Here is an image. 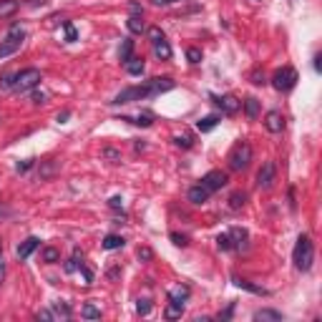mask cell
I'll use <instances>...</instances> for the list:
<instances>
[{
	"label": "cell",
	"instance_id": "obj_1",
	"mask_svg": "<svg viewBox=\"0 0 322 322\" xmlns=\"http://www.w3.org/2000/svg\"><path fill=\"white\" fill-rule=\"evenodd\" d=\"M176 83H174V78L164 76V78H151L146 80L144 86H131V88H124L111 103H134V101H144V98H151V96H159V93H166L171 91Z\"/></svg>",
	"mask_w": 322,
	"mask_h": 322
},
{
	"label": "cell",
	"instance_id": "obj_2",
	"mask_svg": "<svg viewBox=\"0 0 322 322\" xmlns=\"http://www.w3.org/2000/svg\"><path fill=\"white\" fill-rule=\"evenodd\" d=\"M292 259H295V267L300 272H310L312 269V262H315V244L307 234H300L297 244H295V252H292Z\"/></svg>",
	"mask_w": 322,
	"mask_h": 322
},
{
	"label": "cell",
	"instance_id": "obj_3",
	"mask_svg": "<svg viewBox=\"0 0 322 322\" xmlns=\"http://www.w3.org/2000/svg\"><path fill=\"white\" fill-rule=\"evenodd\" d=\"M23 38H25V30H23V25H20V23L10 25V30H8L5 40H3V43H0V58H8V56L18 53V51H20V46H23Z\"/></svg>",
	"mask_w": 322,
	"mask_h": 322
},
{
	"label": "cell",
	"instance_id": "obj_4",
	"mask_svg": "<svg viewBox=\"0 0 322 322\" xmlns=\"http://www.w3.org/2000/svg\"><path fill=\"white\" fill-rule=\"evenodd\" d=\"M229 169L232 171H244L247 166H249V161H252V146L249 144H237L232 151H229Z\"/></svg>",
	"mask_w": 322,
	"mask_h": 322
},
{
	"label": "cell",
	"instance_id": "obj_5",
	"mask_svg": "<svg viewBox=\"0 0 322 322\" xmlns=\"http://www.w3.org/2000/svg\"><path fill=\"white\" fill-rule=\"evenodd\" d=\"M38 83H40V71L38 68H25V71L13 76V91H18V93L33 91Z\"/></svg>",
	"mask_w": 322,
	"mask_h": 322
},
{
	"label": "cell",
	"instance_id": "obj_6",
	"mask_svg": "<svg viewBox=\"0 0 322 322\" xmlns=\"http://www.w3.org/2000/svg\"><path fill=\"white\" fill-rule=\"evenodd\" d=\"M272 86L277 88V91H292L295 86H297V71L292 68V66H285V68H279L274 76H272Z\"/></svg>",
	"mask_w": 322,
	"mask_h": 322
},
{
	"label": "cell",
	"instance_id": "obj_7",
	"mask_svg": "<svg viewBox=\"0 0 322 322\" xmlns=\"http://www.w3.org/2000/svg\"><path fill=\"white\" fill-rule=\"evenodd\" d=\"M227 181H229V176H227L224 171H219V169H214V171H209V174L201 176V186H207L209 191H217V189L227 186Z\"/></svg>",
	"mask_w": 322,
	"mask_h": 322
},
{
	"label": "cell",
	"instance_id": "obj_8",
	"mask_svg": "<svg viewBox=\"0 0 322 322\" xmlns=\"http://www.w3.org/2000/svg\"><path fill=\"white\" fill-rule=\"evenodd\" d=\"M274 176H277L274 161H267V164L259 169V174H257V186H259V189H269L272 181H274Z\"/></svg>",
	"mask_w": 322,
	"mask_h": 322
},
{
	"label": "cell",
	"instance_id": "obj_9",
	"mask_svg": "<svg viewBox=\"0 0 322 322\" xmlns=\"http://www.w3.org/2000/svg\"><path fill=\"white\" fill-rule=\"evenodd\" d=\"M214 103L227 113V116H234L239 108H242V101L237 98V96H232V93H227V96H219V98H214Z\"/></svg>",
	"mask_w": 322,
	"mask_h": 322
},
{
	"label": "cell",
	"instance_id": "obj_10",
	"mask_svg": "<svg viewBox=\"0 0 322 322\" xmlns=\"http://www.w3.org/2000/svg\"><path fill=\"white\" fill-rule=\"evenodd\" d=\"M264 126H267L269 134H282V129H285V116L279 111H269L264 116Z\"/></svg>",
	"mask_w": 322,
	"mask_h": 322
},
{
	"label": "cell",
	"instance_id": "obj_11",
	"mask_svg": "<svg viewBox=\"0 0 322 322\" xmlns=\"http://www.w3.org/2000/svg\"><path fill=\"white\" fill-rule=\"evenodd\" d=\"M38 247H40V239H38V237H28L25 242H20V244H18L15 254H18V259H28Z\"/></svg>",
	"mask_w": 322,
	"mask_h": 322
},
{
	"label": "cell",
	"instance_id": "obj_12",
	"mask_svg": "<svg viewBox=\"0 0 322 322\" xmlns=\"http://www.w3.org/2000/svg\"><path fill=\"white\" fill-rule=\"evenodd\" d=\"M209 189L207 186H201V184H196V186H191L189 189V201H191V204H196V207H201V204H207V201H209Z\"/></svg>",
	"mask_w": 322,
	"mask_h": 322
},
{
	"label": "cell",
	"instance_id": "obj_13",
	"mask_svg": "<svg viewBox=\"0 0 322 322\" xmlns=\"http://www.w3.org/2000/svg\"><path fill=\"white\" fill-rule=\"evenodd\" d=\"M229 234V239H232V249H242V247H247V232L244 229H229L227 232Z\"/></svg>",
	"mask_w": 322,
	"mask_h": 322
},
{
	"label": "cell",
	"instance_id": "obj_14",
	"mask_svg": "<svg viewBox=\"0 0 322 322\" xmlns=\"http://www.w3.org/2000/svg\"><path fill=\"white\" fill-rule=\"evenodd\" d=\"M154 53H156V58H161V61H169V58H171V46H169V40H166V38L154 40Z\"/></svg>",
	"mask_w": 322,
	"mask_h": 322
},
{
	"label": "cell",
	"instance_id": "obj_15",
	"mask_svg": "<svg viewBox=\"0 0 322 322\" xmlns=\"http://www.w3.org/2000/svg\"><path fill=\"white\" fill-rule=\"evenodd\" d=\"M189 295H191V290H189L186 285H176V287L169 290V300H171V302H179V305H184V302L189 300Z\"/></svg>",
	"mask_w": 322,
	"mask_h": 322
},
{
	"label": "cell",
	"instance_id": "obj_16",
	"mask_svg": "<svg viewBox=\"0 0 322 322\" xmlns=\"http://www.w3.org/2000/svg\"><path fill=\"white\" fill-rule=\"evenodd\" d=\"M124 68H126V73L129 76H141L144 73V58H136V56H131L129 61H124Z\"/></svg>",
	"mask_w": 322,
	"mask_h": 322
},
{
	"label": "cell",
	"instance_id": "obj_17",
	"mask_svg": "<svg viewBox=\"0 0 322 322\" xmlns=\"http://www.w3.org/2000/svg\"><path fill=\"white\" fill-rule=\"evenodd\" d=\"M234 285H237L239 290H247V292H252V295H267V290H264V287L252 285L249 279H242V277H234Z\"/></svg>",
	"mask_w": 322,
	"mask_h": 322
},
{
	"label": "cell",
	"instance_id": "obj_18",
	"mask_svg": "<svg viewBox=\"0 0 322 322\" xmlns=\"http://www.w3.org/2000/svg\"><path fill=\"white\" fill-rule=\"evenodd\" d=\"M217 124H219V116H204L201 121H196V129L201 131V134H209V131H214L217 129Z\"/></svg>",
	"mask_w": 322,
	"mask_h": 322
},
{
	"label": "cell",
	"instance_id": "obj_19",
	"mask_svg": "<svg viewBox=\"0 0 322 322\" xmlns=\"http://www.w3.org/2000/svg\"><path fill=\"white\" fill-rule=\"evenodd\" d=\"M254 320L257 322H282V312H277V310H257Z\"/></svg>",
	"mask_w": 322,
	"mask_h": 322
},
{
	"label": "cell",
	"instance_id": "obj_20",
	"mask_svg": "<svg viewBox=\"0 0 322 322\" xmlns=\"http://www.w3.org/2000/svg\"><path fill=\"white\" fill-rule=\"evenodd\" d=\"M18 8H20L18 0H0V18H8V15H13Z\"/></svg>",
	"mask_w": 322,
	"mask_h": 322
},
{
	"label": "cell",
	"instance_id": "obj_21",
	"mask_svg": "<svg viewBox=\"0 0 322 322\" xmlns=\"http://www.w3.org/2000/svg\"><path fill=\"white\" fill-rule=\"evenodd\" d=\"M124 244H126V239L118 237V234H108V237L103 239V249H121Z\"/></svg>",
	"mask_w": 322,
	"mask_h": 322
},
{
	"label": "cell",
	"instance_id": "obj_22",
	"mask_svg": "<svg viewBox=\"0 0 322 322\" xmlns=\"http://www.w3.org/2000/svg\"><path fill=\"white\" fill-rule=\"evenodd\" d=\"M126 25H129V30H131L134 35H141V33H146V25H144L141 15H131V18L126 20Z\"/></svg>",
	"mask_w": 322,
	"mask_h": 322
},
{
	"label": "cell",
	"instance_id": "obj_23",
	"mask_svg": "<svg viewBox=\"0 0 322 322\" xmlns=\"http://www.w3.org/2000/svg\"><path fill=\"white\" fill-rule=\"evenodd\" d=\"M181 315H184V305H179V302H171V300H169V307L164 310V317H166V320H179Z\"/></svg>",
	"mask_w": 322,
	"mask_h": 322
},
{
	"label": "cell",
	"instance_id": "obj_24",
	"mask_svg": "<svg viewBox=\"0 0 322 322\" xmlns=\"http://www.w3.org/2000/svg\"><path fill=\"white\" fill-rule=\"evenodd\" d=\"M124 121H131V124H136V126H144V129H149V126L154 124V113H139L136 118H124Z\"/></svg>",
	"mask_w": 322,
	"mask_h": 322
},
{
	"label": "cell",
	"instance_id": "obj_25",
	"mask_svg": "<svg viewBox=\"0 0 322 322\" xmlns=\"http://www.w3.org/2000/svg\"><path fill=\"white\" fill-rule=\"evenodd\" d=\"M80 315H83V320H101V310L91 302L83 305V310H80Z\"/></svg>",
	"mask_w": 322,
	"mask_h": 322
},
{
	"label": "cell",
	"instance_id": "obj_26",
	"mask_svg": "<svg viewBox=\"0 0 322 322\" xmlns=\"http://www.w3.org/2000/svg\"><path fill=\"white\" fill-rule=\"evenodd\" d=\"M118 56H121V61H129V58L134 56V40H131V38H126L124 43H121V51H118Z\"/></svg>",
	"mask_w": 322,
	"mask_h": 322
},
{
	"label": "cell",
	"instance_id": "obj_27",
	"mask_svg": "<svg viewBox=\"0 0 322 322\" xmlns=\"http://www.w3.org/2000/svg\"><path fill=\"white\" fill-rule=\"evenodd\" d=\"M244 199H247V194H244V191H237V194H232V196H229V207H232V209H242V207H244Z\"/></svg>",
	"mask_w": 322,
	"mask_h": 322
},
{
	"label": "cell",
	"instance_id": "obj_28",
	"mask_svg": "<svg viewBox=\"0 0 322 322\" xmlns=\"http://www.w3.org/2000/svg\"><path fill=\"white\" fill-rule=\"evenodd\" d=\"M244 111H247L249 118H257V113H259V101H257V98H247V101H244Z\"/></svg>",
	"mask_w": 322,
	"mask_h": 322
},
{
	"label": "cell",
	"instance_id": "obj_29",
	"mask_svg": "<svg viewBox=\"0 0 322 322\" xmlns=\"http://www.w3.org/2000/svg\"><path fill=\"white\" fill-rule=\"evenodd\" d=\"M61 259V252L56 249V247H46L43 249V262H48V264H56Z\"/></svg>",
	"mask_w": 322,
	"mask_h": 322
},
{
	"label": "cell",
	"instance_id": "obj_30",
	"mask_svg": "<svg viewBox=\"0 0 322 322\" xmlns=\"http://www.w3.org/2000/svg\"><path fill=\"white\" fill-rule=\"evenodd\" d=\"M217 247H219L222 252H229V249H232V239H229V234H219V237H217Z\"/></svg>",
	"mask_w": 322,
	"mask_h": 322
},
{
	"label": "cell",
	"instance_id": "obj_31",
	"mask_svg": "<svg viewBox=\"0 0 322 322\" xmlns=\"http://www.w3.org/2000/svg\"><path fill=\"white\" fill-rule=\"evenodd\" d=\"M136 254H139L141 262H151V259H154V249H151V247H139Z\"/></svg>",
	"mask_w": 322,
	"mask_h": 322
},
{
	"label": "cell",
	"instance_id": "obj_32",
	"mask_svg": "<svg viewBox=\"0 0 322 322\" xmlns=\"http://www.w3.org/2000/svg\"><path fill=\"white\" fill-rule=\"evenodd\" d=\"M63 30H66V40H68V43H73V40L78 38V33H76V28H73V25H71L68 20L63 23Z\"/></svg>",
	"mask_w": 322,
	"mask_h": 322
},
{
	"label": "cell",
	"instance_id": "obj_33",
	"mask_svg": "<svg viewBox=\"0 0 322 322\" xmlns=\"http://www.w3.org/2000/svg\"><path fill=\"white\" fill-rule=\"evenodd\" d=\"M171 242H174L176 247H186V244H189V237H186V234H176V232H174V234H171Z\"/></svg>",
	"mask_w": 322,
	"mask_h": 322
},
{
	"label": "cell",
	"instance_id": "obj_34",
	"mask_svg": "<svg viewBox=\"0 0 322 322\" xmlns=\"http://www.w3.org/2000/svg\"><path fill=\"white\" fill-rule=\"evenodd\" d=\"M136 312L146 317V315L151 312V302H149V300H139V305H136Z\"/></svg>",
	"mask_w": 322,
	"mask_h": 322
},
{
	"label": "cell",
	"instance_id": "obj_35",
	"mask_svg": "<svg viewBox=\"0 0 322 322\" xmlns=\"http://www.w3.org/2000/svg\"><path fill=\"white\" fill-rule=\"evenodd\" d=\"M186 58H189V63H199V61H201V51H199V48H189V51H186Z\"/></svg>",
	"mask_w": 322,
	"mask_h": 322
},
{
	"label": "cell",
	"instance_id": "obj_36",
	"mask_svg": "<svg viewBox=\"0 0 322 322\" xmlns=\"http://www.w3.org/2000/svg\"><path fill=\"white\" fill-rule=\"evenodd\" d=\"M146 33H149V38H151V43H154V40H161V38H164V30H161V28H149Z\"/></svg>",
	"mask_w": 322,
	"mask_h": 322
},
{
	"label": "cell",
	"instance_id": "obj_37",
	"mask_svg": "<svg viewBox=\"0 0 322 322\" xmlns=\"http://www.w3.org/2000/svg\"><path fill=\"white\" fill-rule=\"evenodd\" d=\"M174 144L181 146V149H189V146H191V139H189V136H174Z\"/></svg>",
	"mask_w": 322,
	"mask_h": 322
},
{
	"label": "cell",
	"instance_id": "obj_38",
	"mask_svg": "<svg viewBox=\"0 0 322 322\" xmlns=\"http://www.w3.org/2000/svg\"><path fill=\"white\" fill-rule=\"evenodd\" d=\"M103 156H106V159H111L113 164H116V161H121V154H118L116 149H106V151H103Z\"/></svg>",
	"mask_w": 322,
	"mask_h": 322
},
{
	"label": "cell",
	"instance_id": "obj_39",
	"mask_svg": "<svg viewBox=\"0 0 322 322\" xmlns=\"http://www.w3.org/2000/svg\"><path fill=\"white\" fill-rule=\"evenodd\" d=\"M5 277V259H3V239H0V282Z\"/></svg>",
	"mask_w": 322,
	"mask_h": 322
},
{
	"label": "cell",
	"instance_id": "obj_40",
	"mask_svg": "<svg viewBox=\"0 0 322 322\" xmlns=\"http://www.w3.org/2000/svg\"><path fill=\"white\" fill-rule=\"evenodd\" d=\"M108 204H111V209H124V199H121V196H113Z\"/></svg>",
	"mask_w": 322,
	"mask_h": 322
},
{
	"label": "cell",
	"instance_id": "obj_41",
	"mask_svg": "<svg viewBox=\"0 0 322 322\" xmlns=\"http://www.w3.org/2000/svg\"><path fill=\"white\" fill-rule=\"evenodd\" d=\"M0 88H13V76H3V80H0Z\"/></svg>",
	"mask_w": 322,
	"mask_h": 322
},
{
	"label": "cell",
	"instance_id": "obj_42",
	"mask_svg": "<svg viewBox=\"0 0 322 322\" xmlns=\"http://www.w3.org/2000/svg\"><path fill=\"white\" fill-rule=\"evenodd\" d=\"M33 103H46V93L43 91H35L33 93Z\"/></svg>",
	"mask_w": 322,
	"mask_h": 322
},
{
	"label": "cell",
	"instance_id": "obj_43",
	"mask_svg": "<svg viewBox=\"0 0 322 322\" xmlns=\"http://www.w3.org/2000/svg\"><path fill=\"white\" fill-rule=\"evenodd\" d=\"M252 83L262 86V83H264V73H252Z\"/></svg>",
	"mask_w": 322,
	"mask_h": 322
},
{
	"label": "cell",
	"instance_id": "obj_44",
	"mask_svg": "<svg viewBox=\"0 0 322 322\" xmlns=\"http://www.w3.org/2000/svg\"><path fill=\"white\" fill-rule=\"evenodd\" d=\"M38 320H53V312H51V310H40V312H38Z\"/></svg>",
	"mask_w": 322,
	"mask_h": 322
},
{
	"label": "cell",
	"instance_id": "obj_45",
	"mask_svg": "<svg viewBox=\"0 0 322 322\" xmlns=\"http://www.w3.org/2000/svg\"><path fill=\"white\" fill-rule=\"evenodd\" d=\"M131 15H144V10H141L139 3H131Z\"/></svg>",
	"mask_w": 322,
	"mask_h": 322
},
{
	"label": "cell",
	"instance_id": "obj_46",
	"mask_svg": "<svg viewBox=\"0 0 322 322\" xmlns=\"http://www.w3.org/2000/svg\"><path fill=\"white\" fill-rule=\"evenodd\" d=\"M33 166V161H23V164H18V171H28Z\"/></svg>",
	"mask_w": 322,
	"mask_h": 322
},
{
	"label": "cell",
	"instance_id": "obj_47",
	"mask_svg": "<svg viewBox=\"0 0 322 322\" xmlns=\"http://www.w3.org/2000/svg\"><path fill=\"white\" fill-rule=\"evenodd\" d=\"M154 5H169V0H151Z\"/></svg>",
	"mask_w": 322,
	"mask_h": 322
},
{
	"label": "cell",
	"instance_id": "obj_48",
	"mask_svg": "<svg viewBox=\"0 0 322 322\" xmlns=\"http://www.w3.org/2000/svg\"><path fill=\"white\" fill-rule=\"evenodd\" d=\"M171 3H179V0H169V5H171Z\"/></svg>",
	"mask_w": 322,
	"mask_h": 322
}]
</instances>
